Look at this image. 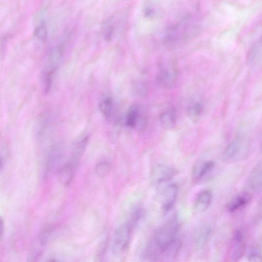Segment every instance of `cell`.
I'll return each instance as SVG.
<instances>
[{
	"mask_svg": "<svg viewBox=\"0 0 262 262\" xmlns=\"http://www.w3.org/2000/svg\"><path fill=\"white\" fill-rule=\"evenodd\" d=\"M215 167V163L212 161H207V162L195 164L192 171V178L195 182L203 179L210 172H211Z\"/></svg>",
	"mask_w": 262,
	"mask_h": 262,
	"instance_id": "cell-11",
	"label": "cell"
},
{
	"mask_svg": "<svg viewBox=\"0 0 262 262\" xmlns=\"http://www.w3.org/2000/svg\"><path fill=\"white\" fill-rule=\"evenodd\" d=\"M98 108L100 111L103 113L105 117L107 118H110L114 109L113 99L110 97L103 98L100 102Z\"/></svg>",
	"mask_w": 262,
	"mask_h": 262,
	"instance_id": "cell-15",
	"label": "cell"
},
{
	"mask_svg": "<svg viewBox=\"0 0 262 262\" xmlns=\"http://www.w3.org/2000/svg\"><path fill=\"white\" fill-rule=\"evenodd\" d=\"M137 225L129 219L125 223L119 227L115 232L112 245V251L114 254L124 252L128 247L132 233Z\"/></svg>",
	"mask_w": 262,
	"mask_h": 262,
	"instance_id": "cell-2",
	"label": "cell"
},
{
	"mask_svg": "<svg viewBox=\"0 0 262 262\" xmlns=\"http://www.w3.org/2000/svg\"><path fill=\"white\" fill-rule=\"evenodd\" d=\"M65 40L61 42L54 48L51 52L44 75L45 92L48 93L51 88L53 77L58 66L66 50Z\"/></svg>",
	"mask_w": 262,
	"mask_h": 262,
	"instance_id": "cell-3",
	"label": "cell"
},
{
	"mask_svg": "<svg viewBox=\"0 0 262 262\" xmlns=\"http://www.w3.org/2000/svg\"><path fill=\"white\" fill-rule=\"evenodd\" d=\"M248 259L250 261L253 262H262V255L260 251L256 248H254L250 251Z\"/></svg>",
	"mask_w": 262,
	"mask_h": 262,
	"instance_id": "cell-23",
	"label": "cell"
},
{
	"mask_svg": "<svg viewBox=\"0 0 262 262\" xmlns=\"http://www.w3.org/2000/svg\"><path fill=\"white\" fill-rule=\"evenodd\" d=\"M179 225L177 217L174 216L166 224L156 230L145 248L143 257L149 261L175 258L181 247L178 235Z\"/></svg>",
	"mask_w": 262,
	"mask_h": 262,
	"instance_id": "cell-1",
	"label": "cell"
},
{
	"mask_svg": "<svg viewBox=\"0 0 262 262\" xmlns=\"http://www.w3.org/2000/svg\"><path fill=\"white\" fill-rule=\"evenodd\" d=\"M213 199L212 192L209 190L201 191L195 200L194 213L199 214L205 212L211 206Z\"/></svg>",
	"mask_w": 262,
	"mask_h": 262,
	"instance_id": "cell-9",
	"label": "cell"
},
{
	"mask_svg": "<svg viewBox=\"0 0 262 262\" xmlns=\"http://www.w3.org/2000/svg\"><path fill=\"white\" fill-rule=\"evenodd\" d=\"M102 33L106 41L110 42L115 31V24L113 17L108 18L102 26Z\"/></svg>",
	"mask_w": 262,
	"mask_h": 262,
	"instance_id": "cell-16",
	"label": "cell"
},
{
	"mask_svg": "<svg viewBox=\"0 0 262 262\" xmlns=\"http://www.w3.org/2000/svg\"><path fill=\"white\" fill-rule=\"evenodd\" d=\"M34 35L40 41L44 42L46 41L48 31L46 22H42L35 28Z\"/></svg>",
	"mask_w": 262,
	"mask_h": 262,
	"instance_id": "cell-19",
	"label": "cell"
},
{
	"mask_svg": "<svg viewBox=\"0 0 262 262\" xmlns=\"http://www.w3.org/2000/svg\"><path fill=\"white\" fill-rule=\"evenodd\" d=\"M203 107L199 103H196L192 106L188 111V115L194 121L197 120L202 112Z\"/></svg>",
	"mask_w": 262,
	"mask_h": 262,
	"instance_id": "cell-22",
	"label": "cell"
},
{
	"mask_svg": "<svg viewBox=\"0 0 262 262\" xmlns=\"http://www.w3.org/2000/svg\"><path fill=\"white\" fill-rule=\"evenodd\" d=\"M212 234V229L209 228L201 229L197 234L196 241L198 247L204 246Z\"/></svg>",
	"mask_w": 262,
	"mask_h": 262,
	"instance_id": "cell-18",
	"label": "cell"
},
{
	"mask_svg": "<svg viewBox=\"0 0 262 262\" xmlns=\"http://www.w3.org/2000/svg\"><path fill=\"white\" fill-rule=\"evenodd\" d=\"M55 233V229L53 227H50L43 230L40 233L38 236V240L40 245L42 246L45 245L48 242L52 239Z\"/></svg>",
	"mask_w": 262,
	"mask_h": 262,
	"instance_id": "cell-20",
	"label": "cell"
},
{
	"mask_svg": "<svg viewBox=\"0 0 262 262\" xmlns=\"http://www.w3.org/2000/svg\"><path fill=\"white\" fill-rule=\"evenodd\" d=\"M177 171L174 168L164 164H158L152 169L150 180V183L157 185L171 180L177 174Z\"/></svg>",
	"mask_w": 262,
	"mask_h": 262,
	"instance_id": "cell-5",
	"label": "cell"
},
{
	"mask_svg": "<svg viewBox=\"0 0 262 262\" xmlns=\"http://www.w3.org/2000/svg\"><path fill=\"white\" fill-rule=\"evenodd\" d=\"M178 193V186L172 184L164 190L162 196V208L164 212L170 211L175 204Z\"/></svg>",
	"mask_w": 262,
	"mask_h": 262,
	"instance_id": "cell-8",
	"label": "cell"
},
{
	"mask_svg": "<svg viewBox=\"0 0 262 262\" xmlns=\"http://www.w3.org/2000/svg\"><path fill=\"white\" fill-rule=\"evenodd\" d=\"M110 165L106 162H101L98 164L95 167V173L100 178H105L110 173Z\"/></svg>",
	"mask_w": 262,
	"mask_h": 262,
	"instance_id": "cell-21",
	"label": "cell"
},
{
	"mask_svg": "<svg viewBox=\"0 0 262 262\" xmlns=\"http://www.w3.org/2000/svg\"><path fill=\"white\" fill-rule=\"evenodd\" d=\"M246 244L244 234L240 230L233 234L230 244L228 253V259L230 262H237L243 258L245 254Z\"/></svg>",
	"mask_w": 262,
	"mask_h": 262,
	"instance_id": "cell-4",
	"label": "cell"
},
{
	"mask_svg": "<svg viewBox=\"0 0 262 262\" xmlns=\"http://www.w3.org/2000/svg\"><path fill=\"white\" fill-rule=\"evenodd\" d=\"M139 109L137 106L133 105L129 110L126 117V125L130 128H135L138 124Z\"/></svg>",
	"mask_w": 262,
	"mask_h": 262,
	"instance_id": "cell-17",
	"label": "cell"
},
{
	"mask_svg": "<svg viewBox=\"0 0 262 262\" xmlns=\"http://www.w3.org/2000/svg\"><path fill=\"white\" fill-rule=\"evenodd\" d=\"M78 161L71 158L58 170V179L60 184L69 186L73 179Z\"/></svg>",
	"mask_w": 262,
	"mask_h": 262,
	"instance_id": "cell-6",
	"label": "cell"
},
{
	"mask_svg": "<svg viewBox=\"0 0 262 262\" xmlns=\"http://www.w3.org/2000/svg\"><path fill=\"white\" fill-rule=\"evenodd\" d=\"M42 253L39 250L35 251L31 253L29 256L28 261L30 262L37 261L41 257Z\"/></svg>",
	"mask_w": 262,
	"mask_h": 262,
	"instance_id": "cell-24",
	"label": "cell"
},
{
	"mask_svg": "<svg viewBox=\"0 0 262 262\" xmlns=\"http://www.w3.org/2000/svg\"><path fill=\"white\" fill-rule=\"evenodd\" d=\"M242 147L241 140L240 138L235 139L227 147L223 154V159L226 162L233 161L239 155Z\"/></svg>",
	"mask_w": 262,
	"mask_h": 262,
	"instance_id": "cell-13",
	"label": "cell"
},
{
	"mask_svg": "<svg viewBox=\"0 0 262 262\" xmlns=\"http://www.w3.org/2000/svg\"><path fill=\"white\" fill-rule=\"evenodd\" d=\"M248 186L254 191L262 189V163L258 164L252 171L248 179Z\"/></svg>",
	"mask_w": 262,
	"mask_h": 262,
	"instance_id": "cell-12",
	"label": "cell"
},
{
	"mask_svg": "<svg viewBox=\"0 0 262 262\" xmlns=\"http://www.w3.org/2000/svg\"><path fill=\"white\" fill-rule=\"evenodd\" d=\"M252 195L248 192H243L234 197L228 204L227 209L230 212H235L247 206L251 201Z\"/></svg>",
	"mask_w": 262,
	"mask_h": 262,
	"instance_id": "cell-10",
	"label": "cell"
},
{
	"mask_svg": "<svg viewBox=\"0 0 262 262\" xmlns=\"http://www.w3.org/2000/svg\"><path fill=\"white\" fill-rule=\"evenodd\" d=\"M177 80V73L173 67H165L159 72L157 81L159 86L163 89L172 88Z\"/></svg>",
	"mask_w": 262,
	"mask_h": 262,
	"instance_id": "cell-7",
	"label": "cell"
},
{
	"mask_svg": "<svg viewBox=\"0 0 262 262\" xmlns=\"http://www.w3.org/2000/svg\"><path fill=\"white\" fill-rule=\"evenodd\" d=\"M3 233H4V223H3V220L2 218H1V224H0V238H1V240H2V239Z\"/></svg>",
	"mask_w": 262,
	"mask_h": 262,
	"instance_id": "cell-25",
	"label": "cell"
},
{
	"mask_svg": "<svg viewBox=\"0 0 262 262\" xmlns=\"http://www.w3.org/2000/svg\"><path fill=\"white\" fill-rule=\"evenodd\" d=\"M177 114L174 108H170L161 115L160 120L161 125L166 129L173 128L176 122Z\"/></svg>",
	"mask_w": 262,
	"mask_h": 262,
	"instance_id": "cell-14",
	"label": "cell"
}]
</instances>
